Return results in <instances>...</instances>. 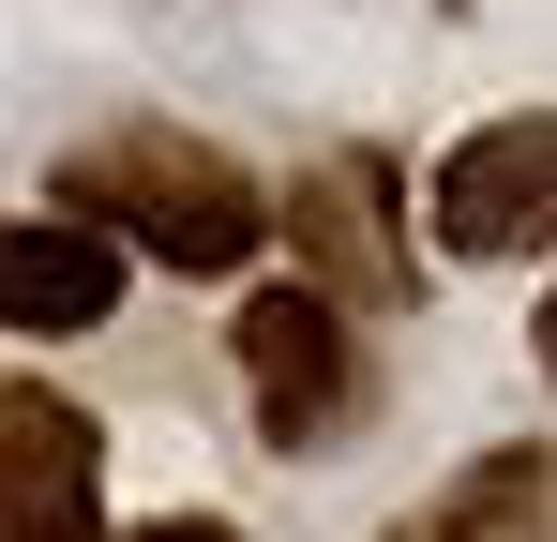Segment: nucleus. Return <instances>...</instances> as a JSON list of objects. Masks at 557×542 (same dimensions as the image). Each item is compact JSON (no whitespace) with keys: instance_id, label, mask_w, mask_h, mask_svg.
Listing matches in <instances>:
<instances>
[{"instance_id":"f257e3e1","label":"nucleus","mask_w":557,"mask_h":542,"mask_svg":"<svg viewBox=\"0 0 557 542\" xmlns=\"http://www.w3.org/2000/svg\"><path fill=\"white\" fill-rule=\"evenodd\" d=\"M46 211L61 226H91V242H151L166 271H257V242H272V196L226 167L211 136H182V121H121V136H91L76 167L46 181Z\"/></svg>"},{"instance_id":"6e6552de","label":"nucleus","mask_w":557,"mask_h":542,"mask_svg":"<svg viewBox=\"0 0 557 542\" xmlns=\"http://www.w3.org/2000/svg\"><path fill=\"white\" fill-rule=\"evenodd\" d=\"M106 542H242L226 513H166V528H106Z\"/></svg>"},{"instance_id":"7ed1b4c3","label":"nucleus","mask_w":557,"mask_h":542,"mask_svg":"<svg viewBox=\"0 0 557 542\" xmlns=\"http://www.w3.org/2000/svg\"><path fill=\"white\" fill-rule=\"evenodd\" d=\"M0 542H106V438L46 377L0 392Z\"/></svg>"},{"instance_id":"20e7f679","label":"nucleus","mask_w":557,"mask_h":542,"mask_svg":"<svg viewBox=\"0 0 557 542\" xmlns=\"http://www.w3.org/2000/svg\"><path fill=\"white\" fill-rule=\"evenodd\" d=\"M543 211H557V121H482L453 136V167H437V242L453 257H543Z\"/></svg>"},{"instance_id":"f03ea898","label":"nucleus","mask_w":557,"mask_h":542,"mask_svg":"<svg viewBox=\"0 0 557 542\" xmlns=\"http://www.w3.org/2000/svg\"><path fill=\"white\" fill-rule=\"evenodd\" d=\"M226 347H242V392H257V438H272V452H317V438L362 422V317H332L301 271L242 301Z\"/></svg>"},{"instance_id":"39448f33","label":"nucleus","mask_w":557,"mask_h":542,"mask_svg":"<svg viewBox=\"0 0 557 542\" xmlns=\"http://www.w3.org/2000/svg\"><path fill=\"white\" fill-rule=\"evenodd\" d=\"M121 242H91V226H61V211H15V226H0V332H30V347H46V332H106V317H121Z\"/></svg>"},{"instance_id":"0eeeda50","label":"nucleus","mask_w":557,"mask_h":542,"mask_svg":"<svg viewBox=\"0 0 557 542\" xmlns=\"http://www.w3.org/2000/svg\"><path fill=\"white\" fill-rule=\"evenodd\" d=\"M392 542H543V438H528V452H482L467 497H437L422 528H392Z\"/></svg>"},{"instance_id":"423d86ee","label":"nucleus","mask_w":557,"mask_h":542,"mask_svg":"<svg viewBox=\"0 0 557 542\" xmlns=\"http://www.w3.org/2000/svg\"><path fill=\"white\" fill-rule=\"evenodd\" d=\"M286 226H301V286H317V301H332V317H362V301H392V286H407V271L376 257V226H362V151H332V167L301 181V196H286Z\"/></svg>"}]
</instances>
